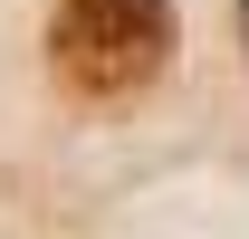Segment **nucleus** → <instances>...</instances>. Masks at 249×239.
<instances>
[{
  "label": "nucleus",
  "mask_w": 249,
  "mask_h": 239,
  "mask_svg": "<svg viewBox=\"0 0 249 239\" xmlns=\"http://www.w3.org/2000/svg\"><path fill=\"white\" fill-rule=\"evenodd\" d=\"M240 38H249V0H240Z\"/></svg>",
  "instance_id": "obj_2"
},
{
  "label": "nucleus",
  "mask_w": 249,
  "mask_h": 239,
  "mask_svg": "<svg viewBox=\"0 0 249 239\" xmlns=\"http://www.w3.org/2000/svg\"><path fill=\"white\" fill-rule=\"evenodd\" d=\"M173 0H58L48 10V67L67 96L124 105L173 67Z\"/></svg>",
  "instance_id": "obj_1"
}]
</instances>
